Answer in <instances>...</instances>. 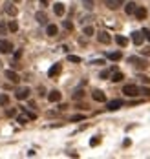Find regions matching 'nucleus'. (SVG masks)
<instances>
[{
    "mask_svg": "<svg viewBox=\"0 0 150 159\" xmlns=\"http://www.w3.org/2000/svg\"><path fill=\"white\" fill-rule=\"evenodd\" d=\"M101 143V137H97V135H95V137H92V139H90V146H97Z\"/></svg>",
    "mask_w": 150,
    "mask_h": 159,
    "instance_id": "27",
    "label": "nucleus"
},
{
    "mask_svg": "<svg viewBox=\"0 0 150 159\" xmlns=\"http://www.w3.org/2000/svg\"><path fill=\"white\" fill-rule=\"evenodd\" d=\"M97 40L101 42V44H110V42H112V37H110L108 31H101V33L97 35Z\"/></svg>",
    "mask_w": 150,
    "mask_h": 159,
    "instance_id": "7",
    "label": "nucleus"
},
{
    "mask_svg": "<svg viewBox=\"0 0 150 159\" xmlns=\"http://www.w3.org/2000/svg\"><path fill=\"white\" fill-rule=\"evenodd\" d=\"M139 81H141V82H145V84H148V82H150V79H148L146 75H139Z\"/></svg>",
    "mask_w": 150,
    "mask_h": 159,
    "instance_id": "36",
    "label": "nucleus"
},
{
    "mask_svg": "<svg viewBox=\"0 0 150 159\" xmlns=\"http://www.w3.org/2000/svg\"><path fill=\"white\" fill-rule=\"evenodd\" d=\"M40 2H42V6H48V4H50V0H40Z\"/></svg>",
    "mask_w": 150,
    "mask_h": 159,
    "instance_id": "40",
    "label": "nucleus"
},
{
    "mask_svg": "<svg viewBox=\"0 0 150 159\" xmlns=\"http://www.w3.org/2000/svg\"><path fill=\"white\" fill-rule=\"evenodd\" d=\"M29 93H31V90H29L28 86H24V88H18V90H17L15 97H17L18 101H26V99L29 97Z\"/></svg>",
    "mask_w": 150,
    "mask_h": 159,
    "instance_id": "3",
    "label": "nucleus"
},
{
    "mask_svg": "<svg viewBox=\"0 0 150 159\" xmlns=\"http://www.w3.org/2000/svg\"><path fill=\"white\" fill-rule=\"evenodd\" d=\"M134 15L137 17V20H145V18H146V9L137 6V7H135V11H134Z\"/></svg>",
    "mask_w": 150,
    "mask_h": 159,
    "instance_id": "14",
    "label": "nucleus"
},
{
    "mask_svg": "<svg viewBox=\"0 0 150 159\" xmlns=\"http://www.w3.org/2000/svg\"><path fill=\"white\" fill-rule=\"evenodd\" d=\"M60 97H62V93H60L59 90H53V91L48 93V101H50V102H59Z\"/></svg>",
    "mask_w": 150,
    "mask_h": 159,
    "instance_id": "10",
    "label": "nucleus"
},
{
    "mask_svg": "<svg viewBox=\"0 0 150 159\" xmlns=\"http://www.w3.org/2000/svg\"><path fill=\"white\" fill-rule=\"evenodd\" d=\"M135 7H137V4H135V2H128V4L125 6V13H126V15H134Z\"/></svg>",
    "mask_w": 150,
    "mask_h": 159,
    "instance_id": "16",
    "label": "nucleus"
},
{
    "mask_svg": "<svg viewBox=\"0 0 150 159\" xmlns=\"http://www.w3.org/2000/svg\"><path fill=\"white\" fill-rule=\"evenodd\" d=\"M128 62L134 64L137 70H146L148 68V60L146 59H141V57H128Z\"/></svg>",
    "mask_w": 150,
    "mask_h": 159,
    "instance_id": "1",
    "label": "nucleus"
},
{
    "mask_svg": "<svg viewBox=\"0 0 150 159\" xmlns=\"http://www.w3.org/2000/svg\"><path fill=\"white\" fill-rule=\"evenodd\" d=\"M7 33V26L4 22H0V35H6Z\"/></svg>",
    "mask_w": 150,
    "mask_h": 159,
    "instance_id": "33",
    "label": "nucleus"
},
{
    "mask_svg": "<svg viewBox=\"0 0 150 159\" xmlns=\"http://www.w3.org/2000/svg\"><path fill=\"white\" fill-rule=\"evenodd\" d=\"M110 71H114V70H103L101 71V79H108L110 77Z\"/></svg>",
    "mask_w": 150,
    "mask_h": 159,
    "instance_id": "29",
    "label": "nucleus"
},
{
    "mask_svg": "<svg viewBox=\"0 0 150 159\" xmlns=\"http://www.w3.org/2000/svg\"><path fill=\"white\" fill-rule=\"evenodd\" d=\"M123 79H125V73L115 71V70H114V73H112V81H114V82H121Z\"/></svg>",
    "mask_w": 150,
    "mask_h": 159,
    "instance_id": "21",
    "label": "nucleus"
},
{
    "mask_svg": "<svg viewBox=\"0 0 150 159\" xmlns=\"http://www.w3.org/2000/svg\"><path fill=\"white\" fill-rule=\"evenodd\" d=\"M7 29L11 31V33H17V31H18V22H15V20H11V22L7 24Z\"/></svg>",
    "mask_w": 150,
    "mask_h": 159,
    "instance_id": "22",
    "label": "nucleus"
},
{
    "mask_svg": "<svg viewBox=\"0 0 150 159\" xmlns=\"http://www.w3.org/2000/svg\"><path fill=\"white\" fill-rule=\"evenodd\" d=\"M123 4H125V0H106V7L112 9V11L114 9H119Z\"/></svg>",
    "mask_w": 150,
    "mask_h": 159,
    "instance_id": "9",
    "label": "nucleus"
},
{
    "mask_svg": "<svg viewBox=\"0 0 150 159\" xmlns=\"http://www.w3.org/2000/svg\"><path fill=\"white\" fill-rule=\"evenodd\" d=\"M143 40H145L143 31H134V33H132V42H134L135 46H141V44H143Z\"/></svg>",
    "mask_w": 150,
    "mask_h": 159,
    "instance_id": "6",
    "label": "nucleus"
},
{
    "mask_svg": "<svg viewBox=\"0 0 150 159\" xmlns=\"http://www.w3.org/2000/svg\"><path fill=\"white\" fill-rule=\"evenodd\" d=\"M92 97H93V101H97V102H104V101H106V95H104V91H101V90H93Z\"/></svg>",
    "mask_w": 150,
    "mask_h": 159,
    "instance_id": "12",
    "label": "nucleus"
},
{
    "mask_svg": "<svg viewBox=\"0 0 150 159\" xmlns=\"http://www.w3.org/2000/svg\"><path fill=\"white\" fill-rule=\"evenodd\" d=\"M13 51V44L7 38H0V53H11Z\"/></svg>",
    "mask_w": 150,
    "mask_h": 159,
    "instance_id": "4",
    "label": "nucleus"
},
{
    "mask_svg": "<svg viewBox=\"0 0 150 159\" xmlns=\"http://www.w3.org/2000/svg\"><path fill=\"white\" fill-rule=\"evenodd\" d=\"M82 97H84V91H82V90H77V91L73 93V99H75V101H79V99H82Z\"/></svg>",
    "mask_w": 150,
    "mask_h": 159,
    "instance_id": "26",
    "label": "nucleus"
},
{
    "mask_svg": "<svg viewBox=\"0 0 150 159\" xmlns=\"http://www.w3.org/2000/svg\"><path fill=\"white\" fill-rule=\"evenodd\" d=\"M4 11H6V15H9V17H17V15H18V7L13 6V4H7V6L4 7Z\"/></svg>",
    "mask_w": 150,
    "mask_h": 159,
    "instance_id": "11",
    "label": "nucleus"
},
{
    "mask_svg": "<svg viewBox=\"0 0 150 159\" xmlns=\"http://www.w3.org/2000/svg\"><path fill=\"white\" fill-rule=\"evenodd\" d=\"M6 79L9 82H13V84H18L20 82V77H18V73L13 71V70H6Z\"/></svg>",
    "mask_w": 150,
    "mask_h": 159,
    "instance_id": "5",
    "label": "nucleus"
},
{
    "mask_svg": "<svg viewBox=\"0 0 150 159\" xmlns=\"http://www.w3.org/2000/svg\"><path fill=\"white\" fill-rule=\"evenodd\" d=\"M115 42H117L121 48H126V46H128V38L123 37V35H117V37H115Z\"/></svg>",
    "mask_w": 150,
    "mask_h": 159,
    "instance_id": "20",
    "label": "nucleus"
},
{
    "mask_svg": "<svg viewBox=\"0 0 150 159\" xmlns=\"http://www.w3.org/2000/svg\"><path fill=\"white\" fill-rule=\"evenodd\" d=\"M35 18H37L39 24H46V22H48V17H46L44 11H37V13H35Z\"/></svg>",
    "mask_w": 150,
    "mask_h": 159,
    "instance_id": "15",
    "label": "nucleus"
},
{
    "mask_svg": "<svg viewBox=\"0 0 150 159\" xmlns=\"http://www.w3.org/2000/svg\"><path fill=\"white\" fill-rule=\"evenodd\" d=\"M62 26H64V29H68V31H70V29H73V24L70 22V20H64Z\"/></svg>",
    "mask_w": 150,
    "mask_h": 159,
    "instance_id": "32",
    "label": "nucleus"
},
{
    "mask_svg": "<svg viewBox=\"0 0 150 159\" xmlns=\"http://www.w3.org/2000/svg\"><path fill=\"white\" fill-rule=\"evenodd\" d=\"M139 95H145V97H148V95H150V88H139Z\"/></svg>",
    "mask_w": 150,
    "mask_h": 159,
    "instance_id": "28",
    "label": "nucleus"
},
{
    "mask_svg": "<svg viewBox=\"0 0 150 159\" xmlns=\"http://www.w3.org/2000/svg\"><path fill=\"white\" fill-rule=\"evenodd\" d=\"M53 11H55V15H57V17H62V15H64V4L57 2L55 6H53Z\"/></svg>",
    "mask_w": 150,
    "mask_h": 159,
    "instance_id": "17",
    "label": "nucleus"
},
{
    "mask_svg": "<svg viewBox=\"0 0 150 159\" xmlns=\"http://www.w3.org/2000/svg\"><path fill=\"white\" fill-rule=\"evenodd\" d=\"M13 57H15V60H18L20 57H22V49H17V51L13 53Z\"/></svg>",
    "mask_w": 150,
    "mask_h": 159,
    "instance_id": "35",
    "label": "nucleus"
},
{
    "mask_svg": "<svg viewBox=\"0 0 150 159\" xmlns=\"http://www.w3.org/2000/svg\"><path fill=\"white\" fill-rule=\"evenodd\" d=\"M143 35L146 37V40L150 42V29H143Z\"/></svg>",
    "mask_w": 150,
    "mask_h": 159,
    "instance_id": "37",
    "label": "nucleus"
},
{
    "mask_svg": "<svg viewBox=\"0 0 150 159\" xmlns=\"http://www.w3.org/2000/svg\"><path fill=\"white\" fill-rule=\"evenodd\" d=\"M15 2H20V0H15Z\"/></svg>",
    "mask_w": 150,
    "mask_h": 159,
    "instance_id": "41",
    "label": "nucleus"
},
{
    "mask_svg": "<svg viewBox=\"0 0 150 159\" xmlns=\"http://www.w3.org/2000/svg\"><path fill=\"white\" fill-rule=\"evenodd\" d=\"M108 59L114 60V62H117V60L123 59V53H121V51H112V53H108Z\"/></svg>",
    "mask_w": 150,
    "mask_h": 159,
    "instance_id": "19",
    "label": "nucleus"
},
{
    "mask_svg": "<svg viewBox=\"0 0 150 159\" xmlns=\"http://www.w3.org/2000/svg\"><path fill=\"white\" fill-rule=\"evenodd\" d=\"M123 93L126 95V97H137V95H139V88L135 86V84H126V86L123 88Z\"/></svg>",
    "mask_w": 150,
    "mask_h": 159,
    "instance_id": "2",
    "label": "nucleus"
},
{
    "mask_svg": "<svg viewBox=\"0 0 150 159\" xmlns=\"http://www.w3.org/2000/svg\"><path fill=\"white\" fill-rule=\"evenodd\" d=\"M84 2H86V7L88 9H92V0H84Z\"/></svg>",
    "mask_w": 150,
    "mask_h": 159,
    "instance_id": "39",
    "label": "nucleus"
},
{
    "mask_svg": "<svg viewBox=\"0 0 150 159\" xmlns=\"http://www.w3.org/2000/svg\"><path fill=\"white\" fill-rule=\"evenodd\" d=\"M60 71H62V66H60V64H53V66L50 68V71H48V77L53 79V77H57Z\"/></svg>",
    "mask_w": 150,
    "mask_h": 159,
    "instance_id": "13",
    "label": "nucleus"
},
{
    "mask_svg": "<svg viewBox=\"0 0 150 159\" xmlns=\"http://www.w3.org/2000/svg\"><path fill=\"white\" fill-rule=\"evenodd\" d=\"M7 104H9V97L6 93H2L0 95V106H7Z\"/></svg>",
    "mask_w": 150,
    "mask_h": 159,
    "instance_id": "23",
    "label": "nucleus"
},
{
    "mask_svg": "<svg viewBox=\"0 0 150 159\" xmlns=\"http://www.w3.org/2000/svg\"><path fill=\"white\" fill-rule=\"evenodd\" d=\"M17 121H18L20 124H26V123H28V115H18Z\"/></svg>",
    "mask_w": 150,
    "mask_h": 159,
    "instance_id": "30",
    "label": "nucleus"
},
{
    "mask_svg": "<svg viewBox=\"0 0 150 159\" xmlns=\"http://www.w3.org/2000/svg\"><path fill=\"white\" fill-rule=\"evenodd\" d=\"M6 115H7V117H15V115H17V110H15V108H9V110H6Z\"/></svg>",
    "mask_w": 150,
    "mask_h": 159,
    "instance_id": "31",
    "label": "nucleus"
},
{
    "mask_svg": "<svg viewBox=\"0 0 150 159\" xmlns=\"http://www.w3.org/2000/svg\"><path fill=\"white\" fill-rule=\"evenodd\" d=\"M141 53H143V55H150V49H148V48H145V49H141Z\"/></svg>",
    "mask_w": 150,
    "mask_h": 159,
    "instance_id": "38",
    "label": "nucleus"
},
{
    "mask_svg": "<svg viewBox=\"0 0 150 159\" xmlns=\"http://www.w3.org/2000/svg\"><path fill=\"white\" fill-rule=\"evenodd\" d=\"M68 60H70V62H75V64L82 62V59H81V57H77V55H68Z\"/></svg>",
    "mask_w": 150,
    "mask_h": 159,
    "instance_id": "25",
    "label": "nucleus"
},
{
    "mask_svg": "<svg viewBox=\"0 0 150 159\" xmlns=\"http://www.w3.org/2000/svg\"><path fill=\"white\" fill-rule=\"evenodd\" d=\"M123 106V101L121 99H114V101H110L108 104H106V108H108L110 112H115V110H119Z\"/></svg>",
    "mask_w": 150,
    "mask_h": 159,
    "instance_id": "8",
    "label": "nucleus"
},
{
    "mask_svg": "<svg viewBox=\"0 0 150 159\" xmlns=\"http://www.w3.org/2000/svg\"><path fill=\"white\" fill-rule=\"evenodd\" d=\"M46 33H48L50 37H55V35L59 33V29H57V26H55V24H48V28H46Z\"/></svg>",
    "mask_w": 150,
    "mask_h": 159,
    "instance_id": "18",
    "label": "nucleus"
},
{
    "mask_svg": "<svg viewBox=\"0 0 150 159\" xmlns=\"http://www.w3.org/2000/svg\"><path fill=\"white\" fill-rule=\"evenodd\" d=\"M82 33H84V35H86V37H92V35L95 33V31H93V28H92V26H86V28H84V29H82Z\"/></svg>",
    "mask_w": 150,
    "mask_h": 159,
    "instance_id": "24",
    "label": "nucleus"
},
{
    "mask_svg": "<svg viewBox=\"0 0 150 159\" xmlns=\"http://www.w3.org/2000/svg\"><path fill=\"white\" fill-rule=\"evenodd\" d=\"M71 121H73V123H77V121H84V115H82V113H79V115H73V117H71Z\"/></svg>",
    "mask_w": 150,
    "mask_h": 159,
    "instance_id": "34",
    "label": "nucleus"
}]
</instances>
